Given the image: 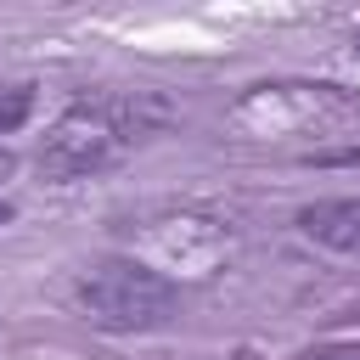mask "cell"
<instances>
[{
  "instance_id": "cell-1",
  "label": "cell",
  "mask_w": 360,
  "mask_h": 360,
  "mask_svg": "<svg viewBox=\"0 0 360 360\" xmlns=\"http://www.w3.org/2000/svg\"><path fill=\"white\" fill-rule=\"evenodd\" d=\"M163 124H169V101H158V96H124V90L79 96L51 118V129L39 141V174L45 180L107 174L129 152H141Z\"/></svg>"
},
{
  "instance_id": "cell-2",
  "label": "cell",
  "mask_w": 360,
  "mask_h": 360,
  "mask_svg": "<svg viewBox=\"0 0 360 360\" xmlns=\"http://www.w3.org/2000/svg\"><path fill=\"white\" fill-rule=\"evenodd\" d=\"M73 298L101 332H152L180 315V287L141 259H96L79 270Z\"/></svg>"
},
{
  "instance_id": "cell-3",
  "label": "cell",
  "mask_w": 360,
  "mask_h": 360,
  "mask_svg": "<svg viewBox=\"0 0 360 360\" xmlns=\"http://www.w3.org/2000/svg\"><path fill=\"white\" fill-rule=\"evenodd\" d=\"M298 231L332 253H360V191L354 197H321L298 214Z\"/></svg>"
},
{
  "instance_id": "cell-4",
  "label": "cell",
  "mask_w": 360,
  "mask_h": 360,
  "mask_svg": "<svg viewBox=\"0 0 360 360\" xmlns=\"http://www.w3.org/2000/svg\"><path fill=\"white\" fill-rule=\"evenodd\" d=\"M11 174H17V152H11V146H6V141H0V186H6V180H11Z\"/></svg>"
},
{
  "instance_id": "cell-5",
  "label": "cell",
  "mask_w": 360,
  "mask_h": 360,
  "mask_svg": "<svg viewBox=\"0 0 360 360\" xmlns=\"http://www.w3.org/2000/svg\"><path fill=\"white\" fill-rule=\"evenodd\" d=\"M6 219H11V202H6V197H0V225H6Z\"/></svg>"
},
{
  "instance_id": "cell-6",
  "label": "cell",
  "mask_w": 360,
  "mask_h": 360,
  "mask_svg": "<svg viewBox=\"0 0 360 360\" xmlns=\"http://www.w3.org/2000/svg\"><path fill=\"white\" fill-rule=\"evenodd\" d=\"M315 360H360V354H315Z\"/></svg>"
},
{
  "instance_id": "cell-7",
  "label": "cell",
  "mask_w": 360,
  "mask_h": 360,
  "mask_svg": "<svg viewBox=\"0 0 360 360\" xmlns=\"http://www.w3.org/2000/svg\"><path fill=\"white\" fill-rule=\"evenodd\" d=\"M354 51H360V39H354Z\"/></svg>"
}]
</instances>
